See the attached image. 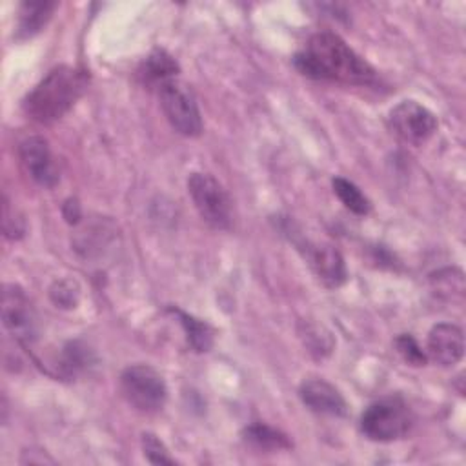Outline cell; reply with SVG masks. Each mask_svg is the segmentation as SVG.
I'll use <instances>...</instances> for the list:
<instances>
[{
    "instance_id": "15",
    "label": "cell",
    "mask_w": 466,
    "mask_h": 466,
    "mask_svg": "<svg viewBox=\"0 0 466 466\" xmlns=\"http://www.w3.org/2000/svg\"><path fill=\"white\" fill-rule=\"evenodd\" d=\"M244 439H246V442H249L251 446H255L258 450H282V448H289L288 437L284 433L266 426V424H253V426L246 428Z\"/></svg>"
},
{
    "instance_id": "7",
    "label": "cell",
    "mask_w": 466,
    "mask_h": 466,
    "mask_svg": "<svg viewBox=\"0 0 466 466\" xmlns=\"http://www.w3.org/2000/svg\"><path fill=\"white\" fill-rule=\"evenodd\" d=\"M2 322L13 339L22 346H29L38 337V317L33 302L24 289L15 284L4 286Z\"/></svg>"
},
{
    "instance_id": "10",
    "label": "cell",
    "mask_w": 466,
    "mask_h": 466,
    "mask_svg": "<svg viewBox=\"0 0 466 466\" xmlns=\"http://www.w3.org/2000/svg\"><path fill=\"white\" fill-rule=\"evenodd\" d=\"M428 355L441 366H453L462 359L464 335L455 324H437L428 335Z\"/></svg>"
},
{
    "instance_id": "20",
    "label": "cell",
    "mask_w": 466,
    "mask_h": 466,
    "mask_svg": "<svg viewBox=\"0 0 466 466\" xmlns=\"http://www.w3.org/2000/svg\"><path fill=\"white\" fill-rule=\"evenodd\" d=\"M397 348L400 351V355L404 357L406 362L413 364V366H420L424 364L426 357L422 353V350L419 348V344L410 337V335H402L397 339Z\"/></svg>"
},
{
    "instance_id": "13",
    "label": "cell",
    "mask_w": 466,
    "mask_h": 466,
    "mask_svg": "<svg viewBox=\"0 0 466 466\" xmlns=\"http://www.w3.org/2000/svg\"><path fill=\"white\" fill-rule=\"evenodd\" d=\"M55 7V2H24L18 11L16 36L31 38L33 35H36L51 18Z\"/></svg>"
},
{
    "instance_id": "3",
    "label": "cell",
    "mask_w": 466,
    "mask_h": 466,
    "mask_svg": "<svg viewBox=\"0 0 466 466\" xmlns=\"http://www.w3.org/2000/svg\"><path fill=\"white\" fill-rule=\"evenodd\" d=\"M187 191L204 222L215 229H228L231 226V198L218 180L208 173L195 171L187 178Z\"/></svg>"
},
{
    "instance_id": "16",
    "label": "cell",
    "mask_w": 466,
    "mask_h": 466,
    "mask_svg": "<svg viewBox=\"0 0 466 466\" xmlns=\"http://www.w3.org/2000/svg\"><path fill=\"white\" fill-rule=\"evenodd\" d=\"M333 191L339 197V200L355 215L370 213V208H371L370 200L360 193V189L353 182H350L342 177H337V178H333Z\"/></svg>"
},
{
    "instance_id": "5",
    "label": "cell",
    "mask_w": 466,
    "mask_h": 466,
    "mask_svg": "<svg viewBox=\"0 0 466 466\" xmlns=\"http://www.w3.org/2000/svg\"><path fill=\"white\" fill-rule=\"evenodd\" d=\"M411 426V413L399 397L380 399L366 408L360 430L371 441L390 442L404 437Z\"/></svg>"
},
{
    "instance_id": "17",
    "label": "cell",
    "mask_w": 466,
    "mask_h": 466,
    "mask_svg": "<svg viewBox=\"0 0 466 466\" xmlns=\"http://www.w3.org/2000/svg\"><path fill=\"white\" fill-rule=\"evenodd\" d=\"M178 319H180V324L186 331V337L189 340V344L197 350V351H208L211 348V342H213V333L209 329L208 324L193 319L191 315L180 311V309H171Z\"/></svg>"
},
{
    "instance_id": "2",
    "label": "cell",
    "mask_w": 466,
    "mask_h": 466,
    "mask_svg": "<svg viewBox=\"0 0 466 466\" xmlns=\"http://www.w3.org/2000/svg\"><path fill=\"white\" fill-rule=\"evenodd\" d=\"M87 87V75L71 66L51 69L24 98L25 115L40 124L60 120L82 96Z\"/></svg>"
},
{
    "instance_id": "9",
    "label": "cell",
    "mask_w": 466,
    "mask_h": 466,
    "mask_svg": "<svg viewBox=\"0 0 466 466\" xmlns=\"http://www.w3.org/2000/svg\"><path fill=\"white\" fill-rule=\"evenodd\" d=\"M18 157L24 171L40 186L51 187L58 180V171L53 162L49 144L42 137H29L18 147Z\"/></svg>"
},
{
    "instance_id": "18",
    "label": "cell",
    "mask_w": 466,
    "mask_h": 466,
    "mask_svg": "<svg viewBox=\"0 0 466 466\" xmlns=\"http://www.w3.org/2000/svg\"><path fill=\"white\" fill-rule=\"evenodd\" d=\"M80 288L75 280H60L51 288V299L62 308H75L78 302Z\"/></svg>"
},
{
    "instance_id": "12",
    "label": "cell",
    "mask_w": 466,
    "mask_h": 466,
    "mask_svg": "<svg viewBox=\"0 0 466 466\" xmlns=\"http://www.w3.org/2000/svg\"><path fill=\"white\" fill-rule=\"evenodd\" d=\"M311 269L328 288H339L346 280V264L342 255L329 244H317L306 248Z\"/></svg>"
},
{
    "instance_id": "1",
    "label": "cell",
    "mask_w": 466,
    "mask_h": 466,
    "mask_svg": "<svg viewBox=\"0 0 466 466\" xmlns=\"http://www.w3.org/2000/svg\"><path fill=\"white\" fill-rule=\"evenodd\" d=\"M297 69L317 80H337L346 84H371L375 69L357 55L339 35L317 33L306 47L295 55Z\"/></svg>"
},
{
    "instance_id": "14",
    "label": "cell",
    "mask_w": 466,
    "mask_h": 466,
    "mask_svg": "<svg viewBox=\"0 0 466 466\" xmlns=\"http://www.w3.org/2000/svg\"><path fill=\"white\" fill-rule=\"evenodd\" d=\"M177 62L164 51H155L146 58L140 69V76L146 84L160 87L167 80H173V75L177 73Z\"/></svg>"
},
{
    "instance_id": "4",
    "label": "cell",
    "mask_w": 466,
    "mask_h": 466,
    "mask_svg": "<svg viewBox=\"0 0 466 466\" xmlns=\"http://www.w3.org/2000/svg\"><path fill=\"white\" fill-rule=\"evenodd\" d=\"M120 390L126 400L142 413H157L164 408L167 388L157 370L146 364H135L122 371Z\"/></svg>"
},
{
    "instance_id": "6",
    "label": "cell",
    "mask_w": 466,
    "mask_h": 466,
    "mask_svg": "<svg viewBox=\"0 0 466 466\" xmlns=\"http://www.w3.org/2000/svg\"><path fill=\"white\" fill-rule=\"evenodd\" d=\"M162 111L171 127L184 137H198L202 131V118L193 93L178 80H167L158 87Z\"/></svg>"
},
{
    "instance_id": "19",
    "label": "cell",
    "mask_w": 466,
    "mask_h": 466,
    "mask_svg": "<svg viewBox=\"0 0 466 466\" xmlns=\"http://www.w3.org/2000/svg\"><path fill=\"white\" fill-rule=\"evenodd\" d=\"M142 446H144V455L147 457L149 462L153 464H173V459L167 455V450L164 444L151 433L142 435Z\"/></svg>"
},
{
    "instance_id": "8",
    "label": "cell",
    "mask_w": 466,
    "mask_h": 466,
    "mask_svg": "<svg viewBox=\"0 0 466 466\" xmlns=\"http://www.w3.org/2000/svg\"><path fill=\"white\" fill-rule=\"evenodd\" d=\"M391 131L406 144L420 146L437 129L435 115L415 100H402L390 111Z\"/></svg>"
},
{
    "instance_id": "11",
    "label": "cell",
    "mask_w": 466,
    "mask_h": 466,
    "mask_svg": "<svg viewBox=\"0 0 466 466\" xmlns=\"http://www.w3.org/2000/svg\"><path fill=\"white\" fill-rule=\"evenodd\" d=\"M299 393H300L302 402L309 410H313L317 413L340 417L348 410L346 400L340 395V391L333 384H329V382H326L322 379L304 380L300 390H299Z\"/></svg>"
}]
</instances>
